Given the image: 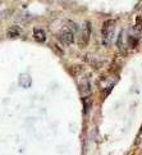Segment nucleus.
<instances>
[{"instance_id": "f257e3e1", "label": "nucleus", "mask_w": 142, "mask_h": 155, "mask_svg": "<svg viewBox=\"0 0 142 155\" xmlns=\"http://www.w3.org/2000/svg\"><path fill=\"white\" fill-rule=\"evenodd\" d=\"M115 27L117 23L114 19H106L102 23L101 27V36H102V44L105 46H110L111 42L114 41V36H115Z\"/></svg>"}, {"instance_id": "f03ea898", "label": "nucleus", "mask_w": 142, "mask_h": 155, "mask_svg": "<svg viewBox=\"0 0 142 155\" xmlns=\"http://www.w3.org/2000/svg\"><path fill=\"white\" fill-rule=\"evenodd\" d=\"M90 36H91V23L89 21H86L83 23V27H82V31L79 34V40H78V46L81 49H83L89 45Z\"/></svg>"}, {"instance_id": "7ed1b4c3", "label": "nucleus", "mask_w": 142, "mask_h": 155, "mask_svg": "<svg viewBox=\"0 0 142 155\" xmlns=\"http://www.w3.org/2000/svg\"><path fill=\"white\" fill-rule=\"evenodd\" d=\"M56 37H58V40L60 41L63 45H65V46L72 45L73 41H74V34H73V31L69 30V28H63L56 35Z\"/></svg>"}, {"instance_id": "20e7f679", "label": "nucleus", "mask_w": 142, "mask_h": 155, "mask_svg": "<svg viewBox=\"0 0 142 155\" xmlns=\"http://www.w3.org/2000/svg\"><path fill=\"white\" fill-rule=\"evenodd\" d=\"M34 37L37 42H45L46 41V34L41 28H35L34 30Z\"/></svg>"}, {"instance_id": "39448f33", "label": "nucleus", "mask_w": 142, "mask_h": 155, "mask_svg": "<svg viewBox=\"0 0 142 155\" xmlns=\"http://www.w3.org/2000/svg\"><path fill=\"white\" fill-rule=\"evenodd\" d=\"M19 35H21V28L18 26L9 27V30L7 31V36L9 38H17V37H19Z\"/></svg>"}, {"instance_id": "423d86ee", "label": "nucleus", "mask_w": 142, "mask_h": 155, "mask_svg": "<svg viewBox=\"0 0 142 155\" xmlns=\"http://www.w3.org/2000/svg\"><path fill=\"white\" fill-rule=\"evenodd\" d=\"M128 44H129V48H132V49H136L138 45V40H137V37H134V36H129L128 38Z\"/></svg>"}, {"instance_id": "0eeeda50", "label": "nucleus", "mask_w": 142, "mask_h": 155, "mask_svg": "<svg viewBox=\"0 0 142 155\" xmlns=\"http://www.w3.org/2000/svg\"><path fill=\"white\" fill-rule=\"evenodd\" d=\"M82 71H83V67H82V65H73V67L70 68V73H72L73 76H77L78 73H81Z\"/></svg>"}, {"instance_id": "6e6552de", "label": "nucleus", "mask_w": 142, "mask_h": 155, "mask_svg": "<svg viewBox=\"0 0 142 155\" xmlns=\"http://www.w3.org/2000/svg\"><path fill=\"white\" fill-rule=\"evenodd\" d=\"M91 104H92L91 97H85V99H83V108H85V113H87V112L90 110Z\"/></svg>"}, {"instance_id": "1a4fd4ad", "label": "nucleus", "mask_w": 142, "mask_h": 155, "mask_svg": "<svg viewBox=\"0 0 142 155\" xmlns=\"http://www.w3.org/2000/svg\"><path fill=\"white\" fill-rule=\"evenodd\" d=\"M136 26H137L138 28L142 27V15H138V17L136 18Z\"/></svg>"}, {"instance_id": "9d476101", "label": "nucleus", "mask_w": 142, "mask_h": 155, "mask_svg": "<svg viewBox=\"0 0 142 155\" xmlns=\"http://www.w3.org/2000/svg\"><path fill=\"white\" fill-rule=\"evenodd\" d=\"M141 134H142V130H141Z\"/></svg>"}]
</instances>
